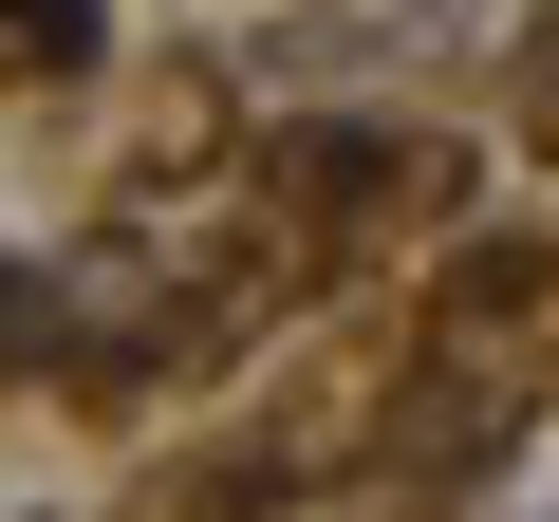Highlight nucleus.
Here are the masks:
<instances>
[{
  "instance_id": "1",
  "label": "nucleus",
  "mask_w": 559,
  "mask_h": 522,
  "mask_svg": "<svg viewBox=\"0 0 559 522\" xmlns=\"http://www.w3.org/2000/svg\"><path fill=\"white\" fill-rule=\"evenodd\" d=\"M0 38H38V57H75V0H0Z\"/></svg>"
},
{
  "instance_id": "2",
  "label": "nucleus",
  "mask_w": 559,
  "mask_h": 522,
  "mask_svg": "<svg viewBox=\"0 0 559 522\" xmlns=\"http://www.w3.org/2000/svg\"><path fill=\"white\" fill-rule=\"evenodd\" d=\"M522 112H540V131H559V38H540V75H522Z\"/></svg>"
}]
</instances>
